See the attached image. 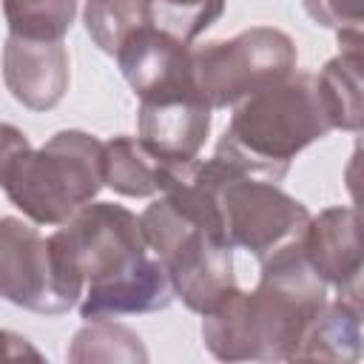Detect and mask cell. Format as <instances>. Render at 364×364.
I'll use <instances>...</instances> for the list:
<instances>
[{"mask_svg": "<svg viewBox=\"0 0 364 364\" xmlns=\"http://www.w3.org/2000/svg\"><path fill=\"white\" fill-rule=\"evenodd\" d=\"M259 264L256 290L236 287L202 316V341L219 361H293L327 304V282L307 262L301 239Z\"/></svg>", "mask_w": 364, "mask_h": 364, "instance_id": "6da1fadb", "label": "cell"}, {"mask_svg": "<svg viewBox=\"0 0 364 364\" xmlns=\"http://www.w3.org/2000/svg\"><path fill=\"white\" fill-rule=\"evenodd\" d=\"M105 142L80 128L57 131L31 148L14 125L0 131V185L34 225H65L80 208L94 202L102 176Z\"/></svg>", "mask_w": 364, "mask_h": 364, "instance_id": "7a4b0ae2", "label": "cell"}, {"mask_svg": "<svg viewBox=\"0 0 364 364\" xmlns=\"http://www.w3.org/2000/svg\"><path fill=\"white\" fill-rule=\"evenodd\" d=\"M330 131L333 122L318 74L293 71L287 80L233 105L213 154L239 171L282 182L296 154L324 139Z\"/></svg>", "mask_w": 364, "mask_h": 364, "instance_id": "3957f363", "label": "cell"}, {"mask_svg": "<svg viewBox=\"0 0 364 364\" xmlns=\"http://www.w3.org/2000/svg\"><path fill=\"white\" fill-rule=\"evenodd\" d=\"M199 173L213 191L225 239L253 253L259 262L299 242L310 225V210L279 182L239 171L219 154L196 159Z\"/></svg>", "mask_w": 364, "mask_h": 364, "instance_id": "277c9868", "label": "cell"}, {"mask_svg": "<svg viewBox=\"0 0 364 364\" xmlns=\"http://www.w3.org/2000/svg\"><path fill=\"white\" fill-rule=\"evenodd\" d=\"M48 245L74 301L85 287L136 267L151 250L142 219L117 202H88L48 236Z\"/></svg>", "mask_w": 364, "mask_h": 364, "instance_id": "5b68a950", "label": "cell"}, {"mask_svg": "<svg viewBox=\"0 0 364 364\" xmlns=\"http://www.w3.org/2000/svg\"><path fill=\"white\" fill-rule=\"evenodd\" d=\"M296 60L290 34L273 26H253L228 40H210L193 48V82L213 111L233 108L287 80L296 71Z\"/></svg>", "mask_w": 364, "mask_h": 364, "instance_id": "8992f818", "label": "cell"}, {"mask_svg": "<svg viewBox=\"0 0 364 364\" xmlns=\"http://www.w3.org/2000/svg\"><path fill=\"white\" fill-rule=\"evenodd\" d=\"M0 293L9 304L46 316L77 304L60 279L48 236L17 216L0 219Z\"/></svg>", "mask_w": 364, "mask_h": 364, "instance_id": "52a82bcc", "label": "cell"}, {"mask_svg": "<svg viewBox=\"0 0 364 364\" xmlns=\"http://www.w3.org/2000/svg\"><path fill=\"white\" fill-rule=\"evenodd\" d=\"M210 111L196 88L139 100L136 136L162 162H193L210 134Z\"/></svg>", "mask_w": 364, "mask_h": 364, "instance_id": "ba28073f", "label": "cell"}, {"mask_svg": "<svg viewBox=\"0 0 364 364\" xmlns=\"http://www.w3.org/2000/svg\"><path fill=\"white\" fill-rule=\"evenodd\" d=\"M117 65L139 100L196 88L193 46L156 28L154 23L136 28L122 43V48L117 51Z\"/></svg>", "mask_w": 364, "mask_h": 364, "instance_id": "9c48e42d", "label": "cell"}, {"mask_svg": "<svg viewBox=\"0 0 364 364\" xmlns=\"http://www.w3.org/2000/svg\"><path fill=\"white\" fill-rule=\"evenodd\" d=\"M3 82L28 111H51L68 91L71 63L63 40L9 34L3 46Z\"/></svg>", "mask_w": 364, "mask_h": 364, "instance_id": "30bf717a", "label": "cell"}, {"mask_svg": "<svg viewBox=\"0 0 364 364\" xmlns=\"http://www.w3.org/2000/svg\"><path fill=\"white\" fill-rule=\"evenodd\" d=\"M173 282L159 256H145L136 267L85 287L80 299V316L85 321L94 318H119L136 313L165 310L173 301Z\"/></svg>", "mask_w": 364, "mask_h": 364, "instance_id": "8fae6325", "label": "cell"}, {"mask_svg": "<svg viewBox=\"0 0 364 364\" xmlns=\"http://www.w3.org/2000/svg\"><path fill=\"white\" fill-rule=\"evenodd\" d=\"M301 250L327 284H341L364 262V222L355 208H327L310 216Z\"/></svg>", "mask_w": 364, "mask_h": 364, "instance_id": "7c38bea8", "label": "cell"}, {"mask_svg": "<svg viewBox=\"0 0 364 364\" xmlns=\"http://www.w3.org/2000/svg\"><path fill=\"white\" fill-rule=\"evenodd\" d=\"M336 43L338 54L318 71V85L333 128L355 134L364 128V48L344 31H336Z\"/></svg>", "mask_w": 364, "mask_h": 364, "instance_id": "4fadbf2b", "label": "cell"}, {"mask_svg": "<svg viewBox=\"0 0 364 364\" xmlns=\"http://www.w3.org/2000/svg\"><path fill=\"white\" fill-rule=\"evenodd\" d=\"M168 165L156 154H151L139 136H114L105 142L102 154V176L111 191L131 199L156 196L165 188Z\"/></svg>", "mask_w": 364, "mask_h": 364, "instance_id": "5bb4252c", "label": "cell"}, {"mask_svg": "<svg viewBox=\"0 0 364 364\" xmlns=\"http://www.w3.org/2000/svg\"><path fill=\"white\" fill-rule=\"evenodd\" d=\"M364 355L361 321L341 304L327 301L307 327L293 361H341L353 364Z\"/></svg>", "mask_w": 364, "mask_h": 364, "instance_id": "9a60e30c", "label": "cell"}, {"mask_svg": "<svg viewBox=\"0 0 364 364\" xmlns=\"http://www.w3.org/2000/svg\"><path fill=\"white\" fill-rule=\"evenodd\" d=\"M65 358L74 364H88V361L134 364V361H148V350L131 327L117 324L114 318H94L74 333Z\"/></svg>", "mask_w": 364, "mask_h": 364, "instance_id": "2e32d148", "label": "cell"}, {"mask_svg": "<svg viewBox=\"0 0 364 364\" xmlns=\"http://www.w3.org/2000/svg\"><path fill=\"white\" fill-rule=\"evenodd\" d=\"M82 23L94 46L117 57L122 43L151 23V0H85Z\"/></svg>", "mask_w": 364, "mask_h": 364, "instance_id": "e0dca14e", "label": "cell"}, {"mask_svg": "<svg viewBox=\"0 0 364 364\" xmlns=\"http://www.w3.org/2000/svg\"><path fill=\"white\" fill-rule=\"evenodd\" d=\"M9 34L28 40H63L74 23L77 0H3Z\"/></svg>", "mask_w": 364, "mask_h": 364, "instance_id": "ac0fdd59", "label": "cell"}, {"mask_svg": "<svg viewBox=\"0 0 364 364\" xmlns=\"http://www.w3.org/2000/svg\"><path fill=\"white\" fill-rule=\"evenodd\" d=\"M228 0H151V23L185 43H193L222 14Z\"/></svg>", "mask_w": 364, "mask_h": 364, "instance_id": "d6986e66", "label": "cell"}, {"mask_svg": "<svg viewBox=\"0 0 364 364\" xmlns=\"http://www.w3.org/2000/svg\"><path fill=\"white\" fill-rule=\"evenodd\" d=\"M301 6L321 28H364V0H301Z\"/></svg>", "mask_w": 364, "mask_h": 364, "instance_id": "ffe728a7", "label": "cell"}, {"mask_svg": "<svg viewBox=\"0 0 364 364\" xmlns=\"http://www.w3.org/2000/svg\"><path fill=\"white\" fill-rule=\"evenodd\" d=\"M344 185H347V193L353 199L355 213L364 222V128L355 131V145H353V154L344 165Z\"/></svg>", "mask_w": 364, "mask_h": 364, "instance_id": "44dd1931", "label": "cell"}, {"mask_svg": "<svg viewBox=\"0 0 364 364\" xmlns=\"http://www.w3.org/2000/svg\"><path fill=\"white\" fill-rule=\"evenodd\" d=\"M336 301H341L364 324V262L341 284H336Z\"/></svg>", "mask_w": 364, "mask_h": 364, "instance_id": "7402d4cb", "label": "cell"}, {"mask_svg": "<svg viewBox=\"0 0 364 364\" xmlns=\"http://www.w3.org/2000/svg\"><path fill=\"white\" fill-rule=\"evenodd\" d=\"M338 31H344L347 37H353V40H355V43L364 48V28H338Z\"/></svg>", "mask_w": 364, "mask_h": 364, "instance_id": "603a6c76", "label": "cell"}]
</instances>
